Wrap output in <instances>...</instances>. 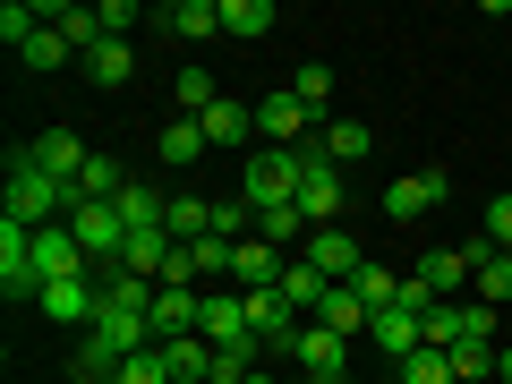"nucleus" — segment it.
Returning a JSON list of instances; mask_svg holds the SVG:
<instances>
[{
    "instance_id": "1",
    "label": "nucleus",
    "mask_w": 512,
    "mask_h": 384,
    "mask_svg": "<svg viewBox=\"0 0 512 384\" xmlns=\"http://www.w3.org/2000/svg\"><path fill=\"white\" fill-rule=\"evenodd\" d=\"M0 205H9L18 231H52V222L77 214V188H60L52 171H35V146H18V154H9V188H0Z\"/></svg>"
},
{
    "instance_id": "2",
    "label": "nucleus",
    "mask_w": 512,
    "mask_h": 384,
    "mask_svg": "<svg viewBox=\"0 0 512 384\" xmlns=\"http://www.w3.org/2000/svg\"><path fill=\"white\" fill-rule=\"evenodd\" d=\"M299 180H308V146H265L239 163V197L256 205V214H274V205H299Z\"/></svg>"
},
{
    "instance_id": "3",
    "label": "nucleus",
    "mask_w": 512,
    "mask_h": 384,
    "mask_svg": "<svg viewBox=\"0 0 512 384\" xmlns=\"http://www.w3.org/2000/svg\"><path fill=\"white\" fill-rule=\"evenodd\" d=\"M86 342L103 350V359H128V350H146V342H154V316H146V308H120V299L103 291V316L86 325Z\"/></svg>"
},
{
    "instance_id": "4",
    "label": "nucleus",
    "mask_w": 512,
    "mask_h": 384,
    "mask_svg": "<svg viewBox=\"0 0 512 384\" xmlns=\"http://www.w3.org/2000/svg\"><path fill=\"white\" fill-rule=\"evenodd\" d=\"M282 359H291L299 376H325V384H342V376H350V342H342V333H325V325H299Z\"/></svg>"
},
{
    "instance_id": "5",
    "label": "nucleus",
    "mask_w": 512,
    "mask_h": 384,
    "mask_svg": "<svg viewBox=\"0 0 512 384\" xmlns=\"http://www.w3.org/2000/svg\"><path fill=\"white\" fill-rule=\"evenodd\" d=\"M256 137H274V146L299 154V146H316V111L282 86V94H265V103H256Z\"/></svg>"
},
{
    "instance_id": "6",
    "label": "nucleus",
    "mask_w": 512,
    "mask_h": 384,
    "mask_svg": "<svg viewBox=\"0 0 512 384\" xmlns=\"http://www.w3.org/2000/svg\"><path fill=\"white\" fill-rule=\"evenodd\" d=\"M444 197H453V171H410V180L384 188V222H419V214H436Z\"/></svg>"
},
{
    "instance_id": "7",
    "label": "nucleus",
    "mask_w": 512,
    "mask_h": 384,
    "mask_svg": "<svg viewBox=\"0 0 512 384\" xmlns=\"http://www.w3.org/2000/svg\"><path fill=\"white\" fill-rule=\"evenodd\" d=\"M94 256H86V239L69 231V222H52V231H35V291L43 282H69V274H86Z\"/></svg>"
},
{
    "instance_id": "8",
    "label": "nucleus",
    "mask_w": 512,
    "mask_h": 384,
    "mask_svg": "<svg viewBox=\"0 0 512 384\" xmlns=\"http://www.w3.org/2000/svg\"><path fill=\"white\" fill-rule=\"evenodd\" d=\"M299 214H308V231H333V222H342V171L316 146H308V180H299Z\"/></svg>"
},
{
    "instance_id": "9",
    "label": "nucleus",
    "mask_w": 512,
    "mask_h": 384,
    "mask_svg": "<svg viewBox=\"0 0 512 384\" xmlns=\"http://www.w3.org/2000/svg\"><path fill=\"white\" fill-rule=\"evenodd\" d=\"M35 308L52 316V325H94V316H103V291H94V274H69V282H43Z\"/></svg>"
},
{
    "instance_id": "10",
    "label": "nucleus",
    "mask_w": 512,
    "mask_h": 384,
    "mask_svg": "<svg viewBox=\"0 0 512 384\" xmlns=\"http://www.w3.org/2000/svg\"><path fill=\"white\" fill-rule=\"evenodd\" d=\"M69 231L86 239V256H94V265H120V248H128L120 205H77V214H69Z\"/></svg>"
},
{
    "instance_id": "11",
    "label": "nucleus",
    "mask_w": 512,
    "mask_h": 384,
    "mask_svg": "<svg viewBox=\"0 0 512 384\" xmlns=\"http://www.w3.org/2000/svg\"><path fill=\"white\" fill-rule=\"evenodd\" d=\"M86 163H94V154H86V137H77V128H43V137H35V171H52L60 188L86 180Z\"/></svg>"
},
{
    "instance_id": "12",
    "label": "nucleus",
    "mask_w": 512,
    "mask_h": 384,
    "mask_svg": "<svg viewBox=\"0 0 512 384\" xmlns=\"http://www.w3.org/2000/svg\"><path fill=\"white\" fill-rule=\"evenodd\" d=\"M197 333H205L214 350H239V342H256V333H248V299H239V291H205V316H197Z\"/></svg>"
},
{
    "instance_id": "13",
    "label": "nucleus",
    "mask_w": 512,
    "mask_h": 384,
    "mask_svg": "<svg viewBox=\"0 0 512 384\" xmlns=\"http://www.w3.org/2000/svg\"><path fill=\"white\" fill-rule=\"evenodd\" d=\"M282 274H291V256L265 248V239H239L231 248V291H274Z\"/></svg>"
},
{
    "instance_id": "14",
    "label": "nucleus",
    "mask_w": 512,
    "mask_h": 384,
    "mask_svg": "<svg viewBox=\"0 0 512 384\" xmlns=\"http://www.w3.org/2000/svg\"><path fill=\"white\" fill-rule=\"evenodd\" d=\"M299 256H308V265H316L325 282H350V274L367 265V256H359V239H350L342 222H333V231H308V248H299Z\"/></svg>"
},
{
    "instance_id": "15",
    "label": "nucleus",
    "mask_w": 512,
    "mask_h": 384,
    "mask_svg": "<svg viewBox=\"0 0 512 384\" xmlns=\"http://www.w3.org/2000/svg\"><path fill=\"white\" fill-rule=\"evenodd\" d=\"M367 342H376V350H384V359L402 367V359H410V350H427V316H419V308H384V316H376V325H367Z\"/></svg>"
},
{
    "instance_id": "16",
    "label": "nucleus",
    "mask_w": 512,
    "mask_h": 384,
    "mask_svg": "<svg viewBox=\"0 0 512 384\" xmlns=\"http://www.w3.org/2000/svg\"><path fill=\"white\" fill-rule=\"evenodd\" d=\"M171 256H180V239H171V231H128V248H120V274H137V282H163V274H171Z\"/></svg>"
},
{
    "instance_id": "17",
    "label": "nucleus",
    "mask_w": 512,
    "mask_h": 384,
    "mask_svg": "<svg viewBox=\"0 0 512 384\" xmlns=\"http://www.w3.org/2000/svg\"><path fill=\"white\" fill-rule=\"evenodd\" d=\"M205 146H214V154H231V146H248V137H256V103H239V94H222V103L214 111H205Z\"/></svg>"
},
{
    "instance_id": "18",
    "label": "nucleus",
    "mask_w": 512,
    "mask_h": 384,
    "mask_svg": "<svg viewBox=\"0 0 512 384\" xmlns=\"http://www.w3.org/2000/svg\"><path fill=\"white\" fill-rule=\"evenodd\" d=\"M0 282H9V299H35V231H18V222H0Z\"/></svg>"
},
{
    "instance_id": "19",
    "label": "nucleus",
    "mask_w": 512,
    "mask_h": 384,
    "mask_svg": "<svg viewBox=\"0 0 512 384\" xmlns=\"http://www.w3.org/2000/svg\"><path fill=\"white\" fill-rule=\"evenodd\" d=\"M308 325H325V333H342V342H359V333L376 325V308H367V299L350 291V282H333V291H325V308H316Z\"/></svg>"
},
{
    "instance_id": "20",
    "label": "nucleus",
    "mask_w": 512,
    "mask_h": 384,
    "mask_svg": "<svg viewBox=\"0 0 512 384\" xmlns=\"http://www.w3.org/2000/svg\"><path fill=\"white\" fill-rule=\"evenodd\" d=\"M470 291L487 299V308H512V248H487V239H478L470 248Z\"/></svg>"
},
{
    "instance_id": "21",
    "label": "nucleus",
    "mask_w": 512,
    "mask_h": 384,
    "mask_svg": "<svg viewBox=\"0 0 512 384\" xmlns=\"http://www.w3.org/2000/svg\"><path fill=\"white\" fill-rule=\"evenodd\" d=\"M197 316H205V291L163 282V299H154V342H180V333H197Z\"/></svg>"
},
{
    "instance_id": "22",
    "label": "nucleus",
    "mask_w": 512,
    "mask_h": 384,
    "mask_svg": "<svg viewBox=\"0 0 512 384\" xmlns=\"http://www.w3.org/2000/svg\"><path fill=\"white\" fill-rule=\"evenodd\" d=\"M214 359H222V350L205 342V333H180V342H163V367H171V384H214Z\"/></svg>"
},
{
    "instance_id": "23",
    "label": "nucleus",
    "mask_w": 512,
    "mask_h": 384,
    "mask_svg": "<svg viewBox=\"0 0 512 384\" xmlns=\"http://www.w3.org/2000/svg\"><path fill=\"white\" fill-rule=\"evenodd\" d=\"M316 154L342 171V163H367V154H376V137H367V120H325V128H316Z\"/></svg>"
},
{
    "instance_id": "24",
    "label": "nucleus",
    "mask_w": 512,
    "mask_h": 384,
    "mask_svg": "<svg viewBox=\"0 0 512 384\" xmlns=\"http://www.w3.org/2000/svg\"><path fill=\"white\" fill-rule=\"evenodd\" d=\"M154 26H171L180 43H205V35H222V0H171Z\"/></svg>"
},
{
    "instance_id": "25",
    "label": "nucleus",
    "mask_w": 512,
    "mask_h": 384,
    "mask_svg": "<svg viewBox=\"0 0 512 384\" xmlns=\"http://www.w3.org/2000/svg\"><path fill=\"white\" fill-rule=\"evenodd\" d=\"M419 282L436 299H453V291H470V248H427V265H419Z\"/></svg>"
},
{
    "instance_id": "26",
    "label": "nucleus",
    "mask_w": 512,
    "mask_h": 384,
    "mask_svg": "<svg viewBox=\"0 0 512 384\" xmlns=\"http://www.w3.org/2000/svg\"><path fill=\"white\" fill-rule=\"evenodd\" d=\"M111 205H120V222H128V231H163V214H171V197H154L146 180H128Z\"/></svg>"
},
{
    "instance_id": "27",
    "label": "nucleus",
    "mask_w": 512,
    "mask_h": 384,
    "mask_svg": "<svg viewBox=\"0 0 512 384\" xmlns=\"http://www.w3.org/2000/svg\"><path fill=\"white\" fill-rule=\"evenodd\" d=\"M171 103H180V120H205V111L222 103V86H214V69H180V77H171Z\"/></svg>"
},
{
    "instance_id": "28",
    "label": "nucleus",
    "mask_w": 512,
    "mask_h": 384,
    "mask_svg": "<svg viewBox=\"0 0 512 384\" xmlns=\"http://www.w3.org/2000/svg\"><path fill=\"white\" fill-rule=\"evenodd\" d=\"M274 0H222V35H239V43H256V35H274Z\"/></svg>"
},
{
    "instance_id": "29",
    "label": "nucleus",
    "mask_w": 512,
    "mask_h": 384,
    "mask_svg": "<svg viewBox=\"0 0 512 384\" xmlns=\"http://www.w3.org/2000/svg\"><path fill=\"white\" fill-rule=\"evenodd\" d=\"M325 291H333V282H325V274H316L308 256H291V274H282V299H291V308H299V316H316V308H325Z\"/></svg>"
},
{
    "instance_id": "30",
    "label": "nucleus",
    "mask_w": 512,
    "mask_h": 384,
    "mask_svg": "<svg viewBox=\"0 0 512 384\" xmlns=\"http://www.w3.org/2000/svg\"><path fill=\"white\" fill-rule=\"evenodd\" d=\"M163 231L180 239V248H197V239L214 231V205H205V197H171V214H163Z\"/></svg>"
},
{
    "instance_id": "31",
    "label": "nucleus",
    "mask_w": 512,
    "mask_h": 384,
    "mask_svg": "<svg viewBox=\"0 0 512 384\" xmlns=\"http://www.w3.org/2000/svg\"><path fill=\"white\" fill-rule=\"evenodd\" d=\"M18 60H26V69H35V77H52L60 60H77V52H69V35H60V26H35V35L18 43Z\"/></svg>"
},
{
    "instance_id": "32",
    "label": "nucleus",
    "mask_w": 512,
    "mask_h": 384,
    "mask_svg": "<svg viewBox=\"0 0 512 384\" xmlns=\"http://www.w3.org/2000/svg\"><path fill=\"white\" fill-rule=\"evenodd\" d=\"M86 77H94V86H128V77H137V52H128V43H94Z\"/></svg>"
},
{
    "instance_id": "33",
    "label": "nucleus",
    "mask_w": 512,
    "mask_h": 384,
    "mask_svg": "<svg viewBox=\"0 0 512 384\" xmlns=\"http://www.w3.org/2000/svg\"><path fill=\"white\" fill-rule=\"evenodd\" d=\"M350 291H359V299H367V308H376V316H384V308H393V299H402V274H384L376 256H367L359 274H350Z\"/></svg>"
},
{
    "instance_id": "34",
    "label": "nucleus",
    "mask_w": 512,
    "mask_h": 384,
    "mask_svg": "<svg viewBox=\"0 0 512 384\" xmlns=\"http://www.w3.org/2000/svg\"><path fill=\"white\" fill-rule=\"evenodd\" d=\"M393 376H402V384H461V376H453V359H444V350H410V359L393 367Z\"/></svg>"
},
{
    "instance_id": "35",
    "label": "nucleus",
    "mask_w": 512,
    "mask_h": 384,
    "mask_svg": "<svg viewBox=\"0 0 512 384\" xmlns=\"http://www.w3.org/2000/svg\"><path fill=\"white\" fill-rule=\"evenodd\" d=\"M197 154H214V146H205V128L197 120H171L163 128V163H197Z\"/></svg>"
},
{
    "instance_id": "36",
    "label": "nucleus",
    "mask_w": 512,
    "mask_h": 384,
    "mask_svg": "<svg viewBox=\"0 0 512 384\" xmlns=\"http://www.w3.org/2000/svg\"><path fill=\"white\" fill-rule=\"evenodd\" d=\"M291 94H299V103L316 111V120H325V103H333V69H325V60H308V69L291 77Z\"/></svg>"
},
{
    "instance_id": "37",
    "label": "nucleus",
    "mask_w": 512,
    "mask_h": 384,
    "mask_svg": "<svg viewBox=\"0 0 512 384\" xmlns=\"http://www.w3.org/2000/svg\"><path fill=\"white\" fill-rule=\"evenodd\" d=\"M120 384H171V367H163V342L128 350V359H120Z\"/></svg>"
},
{
    "instance_id": "38",
    "label": "nucleus",
    "mask_w": 512,
    "mask_h": 384,
    "mask_svg": "<svg viewBox=\"0 0 512 384\" xmlns=\"http://www.w3.org/2000/svg\"><path fill=\"white\" fill-rule=\"evenodd\" d=\"M444 359H453V376H461V384L495 376V342H453V350H444Z\"/></svg>"
},
{
    "instance_id": "39",
    "label": "nucleus",
    "mask_w": 512,
    "mask_h": 384,
    "mask_svg": "<svg viewBox=\"0 0 512 384\" xmlns=\"http://www.w3.org/2000/svg\"><path fill=\"white\" fill-rule=\"evenodd\" d=\"M487 248H512V197L487 205Z\"/></svg>"
},
{
    "instance_id": "40",
    "label": "nucleus",
    "mask_w": 512,
    "mask_h": 384,
    "mask_svg": "<svg viewBox=\"0 0 512 384\" xmlns=\"http://www.w3.org/2000/svg\"><path fill=\"white\" fill-rule=\"evenodd\" d=\"M495 376H504V384H512V342H504V350H495Z\"/></svg>"
},
{
    "instance_id": "41",
    "label": "nucleus",
    "mask_w": 512,
    "mask_h": 384,
    "mask_svg": "<svg viewBox=\"0 0 512 384\" xmlns=\"http://www.w3.org/2000/svg\"><path fill=\"white\" fill-rule=\"evenodd\" d=\"M248 384H282V376H274V367H256V376H248Z\"/></svg>"
},
{
    "instance_id": "42",
    "label": "nucleus",
    "mask_w": 512,
    "mask_h": 384,
    "mask_svg": "<svg viewBox=\"0 0 512 384\" xmlns=\"http://www.w3.org/2000/svg\"><path fill=\"white\" fill-rule=\"evenodd\" d=\"M291 384H325V376H291Z\"/></svg>"
},
{
    "instance_id": "43",
    "label": "nucleus",
    "mask_w": 512,
    "mask_h": 384,
    "mask_svg": "<svg viewBox=\"0 0 512 384\" xmlns=\"http://www.w3.org/2000/svg\"><path fill=\"white\" fill-rule=\"evenodd\" d=\"M376 384H402V376H376Z\"/></svg>"
}]
</instances>
